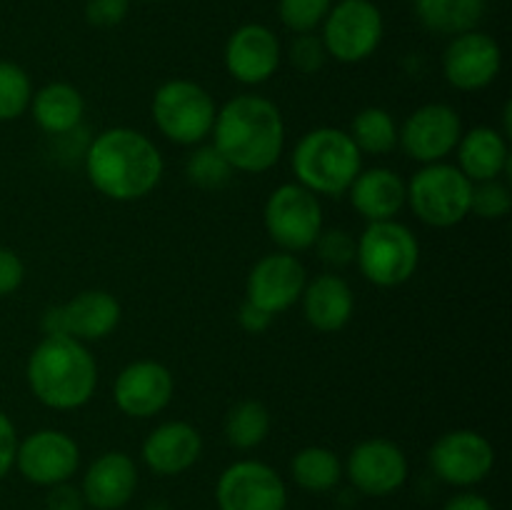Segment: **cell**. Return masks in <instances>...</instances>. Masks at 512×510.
Here are the masks:
<instances>
[{
	"label": "cell",
	"mask_w": 512,
	"mask_h": 510,
	"mask_svg": "<svg viewBox=\"0 0 512 510\" xmlns=\"http://www.w3.org/2000/svg\"><path fill=\"white\" fill-rule=\"evenodd\" d=\"M85 175L100 195L118 203L143 200L165 173L158 145L135 128H108L95 135L83 153Z\"/></svg>",
	"instance_id": "1"
},
{
	"label": "cell",
	"mask_w": 512,
	"mask_h": 510,
	"mask_svg": "<svg viewBox=\"0 0 512 510\" xmlns=\"http://www.w3.org/2000/svg\"><path fill=\"white\" fill-rule=\"evenodd\" d=\"M210 138L235 173H268L283 158L285 118L265 95L240 93L220 105Z\"/></svg>",
	"instance_id": "2"
},
{
	"label": "cell",
	"mask_w": 512,
	"mask_h": 510,
	"mask_svg": "<svg viewBox=\"0 0 512 510\" xmlns=\"http://www.w3.org/2000/svg\"><path fill=\"white\" fill-rule=\"evenodd\" d=\"M28 388L45 408L78 410L98 390V363L88 345L68 335H43L25 365Z\"/></svg>",
	"instance_id": "3"
},
{
	"label": "cell",
	"mask_w": 512,
	"mask_h": 510,
	"mask_svg": "<svg viewBox=\"0 0 512 510\" xmlns=\"http://www.w3.org/2000/svg\"><path fill=\"white\" fill-rule=\"evenodd\" d=\"M295 183L310 193L340 198L363 170V155L343 128H313L295 143L290 155Z\"/></svg>",
	"instance_id": "4"
},
{
	"label": "cell",
	"mask_w": 512,
	"mask_h": 510,
	"mask_svg": "<svg viewBox=\"0 0 512 510\" xmlns=\"http://www.w3.org/2000/svg\"><path fill=\"white\" fill-rule=\"evenodd\" d=\"M355 265L368 283L398 288L418 273L420 243L400 220L368 223L355 238Z\"/></svg>",
	"instance_id": "5"
},
{
	"label": "cell",
	"mask_w": 512,
	"mask_h": 510,
	"mask_svg": "<svg viewBox=\"0 0 512 510\" xmlns=\"http://www.w3.org/2000/svg\"><path fill=\"white\" fill-rule=\"evenodd\" d=\"M150 113H153V123L163 138L175 145L195 148L213 133L218 105L200 83L173 78L165 80L155 90L153 100H150Z\"/></svg>",
	"instance_id": "6"
},
{
	"label": "cell",
	"mask_w": 512,
	"mask_h": 510,
	"mask_svg": "<svg viewBox=\"0 0 512 510\" xmlns=\"http://www.w3.org/2000/svg\"><path fill=\"white\" fill-rule=\"evenodd\" d=\"M470 195L473 183L460 173L458 165L443 160L420 165L418 173L408 180L405 205L430 228H453L470 215Z\"/></svg>",
	"instance_id": "7"
},
{
	"label": "cell",
	"mask_w": 512,
	"mask_h": 510,
	"mask_svg": "<svg viewBox=\"0 0 512 510\" xmlns=\"http://www.w3.org/2000/svg\"><path fill=\"white\" fill-rule=\"evenodd\" d=\"M263 223L268 238L280 250L298 255L313 248L323 233V203L300 183H283L265 200Z\"/></svg>",
	"instance_id": "8"
},
{
	"label": "cell",
	"mask_w": 512,
	"mask_h": 510,
	"mask_svg": "<svg viewBox=\"0 0 512 510\" xmlns=\"http://www.w3.org/2000/svg\"><path fill=\"white\" fill-rule=\"evenodd\" d=\"M385 20L373 0H338L320 25L328 58L355 65L368 60L380 48Z\"/></svg>",
	"instance_id": "9"
},
{
	"label": "cell",
	"mask_w": 512,
	"mask_h": 510,
	"mask_svg": "<svg viewBox=\"0 0 512 510\" xmlns=\"http://www.w3.org/2000/svg\"><path fill=\"white\" fill-rule=\"evenodd\" d=\"M428 465L438 480L468 490L483 483L495 468V448L473 428L448 430L428 450Z\"/></svg>",
	"instance_id": "10"
},
{
	"label": "cell",
	"mask_w": 512,
	"mask_h": 510,
	"mask_svg": "<svg viewBox=\"0 0 512 510\" xmlns=\"http://www.w3.org/2000/svg\"><path fill=\"white\" fill-rule=\"evenodd\" d=\"M218 510H285L288 485L273 465L263 460H235L215 483Z\"/></svg>",
	"instance_id": "11"
},
{
	"label": "cell",
	"mask_w": 512,
	"mask_h": 510,
	"mask_svg": "<svg viewBox=\"0 0 512 510\" xmlns=\"http://www.w3.org/2000/svg\"><path fill=\"white\" fill-rule=\"evenodd\" d=\"M123 318L118 298L108 290H80L63 305L48 308L43 315V335H68L80 343H98L115 333Z\"/></svg>",
	"instance_id": "12"
},
{
	"label": "cell",
	"mask_w": 512,
	"mask_h": 510,
	"mask_svg": "<svg viewBox=\"0 0 512 510\" xmlns=\"http://www.w3.org/2000/svg\"><path fill=\"white\" fill-rule=\"evenodd\" d=\"M463 135L460 113L448 103H425L398 125V148L420 165L443 163Z\"/></svg>",
	"instance_id": "13"
},
{
	"label": "cell",
	"mask_w": 512,
	"mask_h": 510,
	"mask_svg": "<svg viewBox=\"0 0 512 510\" xmlns=\"http://www.w3.org/2000/svg\"><path fill=\"white\" fill-rule=\"evenodd\" d=\"M405 450L388 438H368L353 445L343 463V478L368 498H388L408 483Z\"/></svg>",
	"instance_id": "14"
},
{
	"label": "cell",
	"mask_w": 512,
	"mask_h": 510,
	"mask_svg": "<svg viewBox=\"0 0 512 510\" xmlns=\"http://www.w3.org/2000/svg\"><path fill=\"white\" fill-rule=\"evenodd\" d=\"M15 468L28 483L40 488L68 483L80 468V445L58 428H43L18 440Z\"/></svg>",
	"instance_id": "15"
},
{
	"label": "cell",
	"mask_w": 512,
	"mask_h": 510,
	"mask_svg": "<svg viewBox=\"0 0 512 510\" xmlns=\"http://www.w3.org/2000/svg\"><path fill=\"white\" fill-rule=\"evenodd\" d=\"M503 70V50L493 35L483 30H468L455 38H450L448 48L443 53V75L448 85H453L460 93H478Z\"/></svg>",
	"instance_id": "16"
},
{
	"label": "cell",
	"mask_w": 512,
	"mask_h": 510,
	"mask_svg": "<svg viewBox=\"0 0 512 510\" xmlns=\"http://www.w3.org/2000/svg\"><path fill=\"white\" fill-rule=\"evenodd\" d=\"M175 395V378L158 360H133L113 383V400L128 418L148 420L160 415Z\"/></svg>",
	"instance_id": "17"
},
{
	"label": "cell",
	"mask_w": 512,
	"mask_h": 510,
	"mask_svg": "<svg viewBox=\"0 0 512 510\" xmlns=\"http://www.w3.org/2000/svg\"><path fill=\"white\" fill-rule=\"evenodd\" d=\"M305 283H308V270L298 255L278 250L263 255L250 268L245 280V300L260 305L270 315H280L300 303Z\"/></svg>",
	"instance_id": "18"
},
{
	"label": "cell",
	"mask_w": 512,
	"mask_h": 510,
	"mask_svg": "<svg viewBox=\"0 0 512 510\" xmlns=\"http://www.w3.org/2000/svg\"><path fill=\"white\" fill-rule=\"evenodd\" d=\"M225 70L243 85H263L283 63L278 35L263 23H245L228 38L223 50Z\"/></svg>",
	"instance_id": "19"
},
{
	"label": "cell",
	"mask_w": 512,
	"mask_h": 510,
	"mask_svg": "<svg viewBox=\"0 0 512 510\" xmlns=\"http://www.w3.org/2000/svg\"><path fill=\"white\" fill-rule=\"evenodd\" d=\"M138 483L135 460L123 450H108L85 468L80 493L88 510H123L133 500Z\"/></svg>",
	"instance_id": "20"
},
{
	"label": "cell",
	"mask_w": 512,
	"mask_h": 510,
	"mask_svg": "<svg viewBox=\"0 0 512 510\" xmlns=\"http://www.w3.org/2000/svg\"><path fill=\"white\" fill-rule=\"evenodd\" d=\"M200 455H203V435L185 420H165L155 425L140 445L145 468L160 478L183 475L198 463Z\"/></svg>",
	"instance_id": "21"
},
{
	"label": "cell",
	"mask_w": 512,
	"mask_h": 510,
	"mask_svg": "<svg viewBox=\"0 0 512 510\" xmlns=\"http://www.w3.org/2000/svg\"><path fill=\"white\" fill-rule=\"evenodd\" d=\"M350 205L365 223H380V220H395L400 210L405 208L408 198V180L393 168L373 165L363 168L353 185L345 193Z\"/></svg>",
	"instance_id": "22"
},
{
	"label": "cell",
	"mask_w": 512,
	"mask_h": 510,
	"mask_svg": "<svg viewBox=\"0 0 512 510\" xmlns=\"http://www.w3.org/2000/svg\"><path fill=\"white\" fill-rule=\"evenodd\" d=\"M300 305L310 328L320 333H338L353 318L355 295L345 278L335 273H320L305 283Z\"/></svg>",
	"instance_id": "23"
},
{
	"label": "cell",
	"mask_w": 512,
	"mask_h": 510,
	"mask_svg": "<svg viewBox=\"0 0 512 510\" xmlns=\"http://www.w3.org/2000/svg\"><path fill=\"white\" fill-rule=\"evenodd\" d=\"M455 153H458V170L470 183L498 180L510 170L508 138L490 125L463 130Z\"/></svg>",
	"instance_id": "24"
},
{
	"label": "cell",
	"mask_w": 512,
	"mask_h": 510,
	"mask_svg": "<svg viewBox=\"0 0 512 510\" xmlns=\"http://www.w3.org/2000/svg\"><path fill=\"white\" fill-rule=\"evenodd\" d=\"M28 110L43 133L60 138V135H68L80 128L85 115V100L75 85L55 80V83L35 90Z\"/></svg>",
	"instance_id": "25"
},
{
	"label": "cell",
	"mask_w": 512,
	"mask_h": 510,
	"mask_svg": "<svg viewBox=\"0 0 512 510\" xmlns=\"http://www.w3.org/2000/svg\"><path fill=\"white\" fill-rule=\"evenodd\" d=\"M413 10L425 30L455 38L478 28L485 15V0H413Z\"/></svg>",
	"instance_id": "26"
},
{
	"label": "cell",
	"mask_w": 512,
	"mask_h": 510,
	"mask_svg": "<svg viewBox=\"0 0 512 510\" xmlns=\"http://www.w3.org/2000/svg\"><path fill=\"white\" fill-rule=\"evenodd\" d=\"M290 478L305 493H330L343 480V460L325 445H305L290 460Z\"/></svg>",
	"instance_id": "27"
},
{
	"label": "cell",
	"mask_w": 512,
	"mask_h": 510,
	"mask_svg": "<svg viewBox=\"0 0 512 510\" xmlns=\"http://www.w3.org/2000/svg\"><path fill=\"white\" fill-rule=\"evenodd\" d=\"M270 428H273V415L268 405L260 400H240L225 415L223 433L230 448L235 450H255L268 440Z\"/></svg>",
	"instance_id": "28"
},
{
	"label": "cell",
	"mask_w": 512,
	"mask_h": 510,
	"mask_svg": "<svg viewBox=\"0 0 512 510\" xmlns=\"http://www.w3.org/2000/svg\"><path fill=\"white\" fill-rule=\"evenodd\" d=\"M348 135L363 158L365 155L383 158L398 148V123L390 110L378 108V105H368L360 110L350 123Z\"/></svg>",
	"instance_id": "29"
},
{
	"label": "cell",
	"mask_w": 512,
	"mask_h": 510,
	"mask_svg": "<svg viewBox=\"0 0 512 510\" xmlns=\"http://www.w3.org/2000/svg\"><path fill=\"white\" fill-rule=\"evenodd\" d=\"M235 170L230 168L228 160L218 153L213 143L195 145L193 153L185 160V175L193 185L203 190H220L230 183Z\"/></svg>",
	"instance_id": "30"
},
{
	"label": "cell",
	"mask_w": 512,
	"mask_h": 510,
	"mask_svg": "<svg viewBox=\"0 0 512 510\" xmlns=\"http://www.w3.org/2000/svg\"><path fill=\"white\" fill-rule=\"evenodd\" d=\"M33 100L30 75L13 60H0V120H18L28 113Z\"/></svg>",
	"instance_id": "31"
},
{
	"label": "cell",
	"mask_w": 512,
	"mask_h": 510,
	"mask_svg": "<svg viewBox=\"0 0 512 510\" xmlns=\"http://www.w3.org/2000/svg\"><path fill=\"white\" fill-rule=\"evenodd\" d=\"M335 0H278V18L290 33H315Z\"/></svg>",
	"instance_id": "32"
},
{
	"label": "cell",
	"mask_w": 512,
	"mask_h": 510,
	"mask_svg": "<svg viewBox=\"0 0 512 510\" xmlns=\"http://www.w3.org/2000/svg\"><path fill=\"white\" fill-rule=\"evenodd\" d=\"M512 210V193L503 180H483L473 183L470 195V215H478L483 220H503Z\"/></svg>",
	"instance_id": "33"
},
{
	"label": "cell",
	"mask_w": 512,
	"mask_h": 510,
	"mask_svg": "<svg viewBox=\"0 0 512 510\" xmlns=\"http://www.w3.org/2000/svg\"><path fill=\"white\" fill-rule=\"evenodd\" d=\"M288 60L300 75H315L323 70L325 60H328V50H325L318 33H298L290 40Z\"/></svg>",
	"instance_id": "34"
},
{
	"label": "cell",
	"mask_w": 512,
	"mask_h": 510,
	"mask_svg": "<svg viewBox=\"0 0 512 510\" xmlns=\"http://www.w3.org/2000/svg\"><path fill=\"white\" fill-rule=\"evenodd\" d=\"M313 248L330 268H345V265L355 263V238L343 228H323Z\"/></svg>",
	"instance_id": "35"
},
{
	"label": "cell",
	"mask_w": 512,
	"mask_h": 510,
	"mask_svg": "<svg viewBox=\"0 0 512 510\" xmlns=\"http://www.w3.org/2000/svg\"><path fill=\"white\" fill-rule=\"evenodd\" d=\"M130 13V0H85V20L93 28H115Z\"/></svg>",
	"instance_id": "36"
},
{
	"label": "cell",
	"mask_w": 512,
	"mask_h": 510,
	"mask_svg": "<svg viewBox=\"0 0 512 510\" xmlns=\"http://www.w3.org/2000/svg\"><path fill=\"white\" fill-rule=\"evenodd\" d=\"M25 280V263L15 250L0 245V298L13 295Z\"/></svg>",
	"instance_id": "37"
},
{
	"label": "cell",
	"mask_w": 512,
	"mask_h": 510,
	"mask_svg": "<svg viewBox=\"0 0 512 510\" xmlns=\"http://www.w3.org/2000/svg\"><path fill=\"white\" fill-rule=\"evenodd\" d=\"M18 430L13 420L0 410V480L15 468V453H18Z\"/></svg>",
	"instance_id": "38"
},
{
	"label": "cell",
	"mask_w": 512,
	"mask_h": 510,
	"mask_svg": "<svg viewBox=\"0 0 512 510\" xmlns=\"http://www.w3.org/2000/svg\"><path fill=\"white\" fill-rule=\"evenodd\" d=\"M45 508L48 510H85L83 493H80V485L68 483H60L48 488V495H45Z\"/></svg>",
	"instance_id": "39"
},
{
	"label": "cell",
	"mask_w": 512,
	"mask_h": 510,
	"mask_svg": "<svg viewBox=\"0 0 512 510\" xmlns=\"http://www.w3.org/2000/svg\"><path fill=\"white\" fill-rule=\"evenodd\" d=\"M273 318L275 315H270L268 310H263L260 305H255V303H250V300H243V305H240V310H238L240 328L250 335L265 333V330L270 328V323H273Z\"/></svg>",
	"instance_id": "40"
},
{
	"label": "cell",
	"mask_w": 512,
	"mask_h": 510,
	"mask_svg": "<svg viewBox=\"0 0 512 510\" xmlns=\"http://www.w3.org/2000/svg\"><path fill=\"white\" fill-rule=\"evenodd\" d=\"M440 510H495L485 495L475 493V490H460L453 498L445 500V505Z\"/></svg>",
	"instance_id": "41"
},
{
	"label": "cell",
	"mask_w": 512,
	"mask_h": 510,
	"mask_svg": "<svg viewBox=\"0 0 512 510\" xmlns=\"http://www.w3.org/2000/svg\"><path fill=\"white\" fill-rule=\"evenodd\" d=\"M143 3H160V0H143Z\"/></svg>",
	"instance_id": "42"
}]
</instances>
